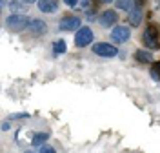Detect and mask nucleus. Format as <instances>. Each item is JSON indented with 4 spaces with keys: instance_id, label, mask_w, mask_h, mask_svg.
I'll list each match as a JSON object with an SVG mask.
<instances>
[{
    "instance_id": "obj_17",
    "label": "nucleus",
    "mask_w": 160,
    "mask_h": 153,
    "mask_svg": "<svg viewBox=\"0 0 160 153\" xmlns=\"http://www.w3.org/2000/svg\"><path fill=\"white\" fill-rule=\"evenodd\" d=\"M40 153H53V148H49V146H40Z\"/></svg>"
},
{
    "instance_id": "obj_3",
    "label": "nucleus",
    "mask_w": 160,
    "mask_h": 153,
    "mask_svg": "<svg viewBox=\"0 0 160 153\" xmlns=\"http://www.w3.org/2000/svg\"><path fill=\"white\" fill-rule=\"evenodd\" d=\"M93 53L95 55H100V57H106V59H111V57H117L118 55V49L111 44H106V42H98L93 46Z\"/></svg>"
},
{
    "instance_id": "obj_12",
    "label": "nucleus",
    "mask_w": 160,
    "mask_h": 153,
    "mask_svg": "<svg viewBox=\"0 0 160 153\" xmlns=\"http://www.w3.org/2000/svg\"><path fill=\"white\" fill-rule=\"evenodd\" d=\"M117 8L129 13L133 8H137V4H135V0H117Z\"/></svg>"
},
{
    "instance_id": "obj_18",
    "label": "nucleus",
    "mask_w": 160,
    "mask_h": 153,
    "mask_svg": "<svg viewBox=\"0 0 160 153\" xmlns=\"http://www.w3.org/2000/svg\"><path fill=\"white\" fill-rule=\"evenodd\" d=\"M64 2H66V4H68V6H69V8H75V6H77V2H78V0H64Z\"/></svg>"
},
{
    "instance_id": "obj_15",
    "label": "nucleus",
    "mask_w": 160,
    "mask_h": 153,
    "mask_svg": "<svg viewBox=\"0 0 160 153\" xmlns=\"http://www.w3.org/2000/svg\"><path fill=\"white\" fill-rule=\"evenodd\" d=\"M151 77H153L155 80H160V62H155V64L151 66Z\"/></svg>"
},
{
    "instance_id": "obj_7",
    "label": "nucleus",
    "mask_w": 160,
    "mask_h": 153,
    "mask_svg": "<svg viewBox=\"0 0 160 153\" xmlns=\"http://www.w3.org/2000/svg\"><path fill=\"white\" fill-rule=\"evenodd\" d=\"M117 20H118V15H117L113 9H108V11H104V13L100 15V24H102L104 28H111V26H115V22Z\"/></svg>"
},
{
    "instance_id": "obj_20",
    "label": "nucleus",
    "mask_w": 160,
    "mask_h": 153,
    "mask_svg": "<svg viewBox=\"0 0 160 153\" xmlns=\"http://www.w3.org/2000/svg\"><path fill=\"white\" fill-rule=\"evenodd\" d=\"M144 2H146V0H135V4H137V8H140V6H142Z\"/></svg>"
},
{
    "instance_id": "obj_19",
    "label": "nucleus",
    "mask_w": 160,
    "mask_h": 153,
    "mask_svg": "<svg viewBox=\"0 0 160 153\" xmlns=\"http://www.w3.org/2000/svg\"><path fill=\"white\" fill-rule=\"evenodd\" d=\"M24 117H28L26 113H20V115H11V119H24Z\"/></svg>"
},
{
    "instance_id": "obj_11",
    "label": "nucleus",
    "mask_w": 160,
    "mask_h": 153,
    "mask_svg": "<svg viewBox=\"0 0 160 153\" xmlns=\"http://www.w3.org/2000/svg\"><path fill=\"white\" fill-rule=\"evenodd\" d=\"M135 59H137L138 62H144V64H149V62L153 60V55H151L149 51L138 49L137 53H135Z\"/></svg>"
},
{
    "instance_id": "obj_10",
    "label": "nucleus",
    "mask_w": 160,
    "mask_h": 153,
    "mask_svg": "<svg viewBox=\"0 0 160 153\" xmlns=\"http://www.w3.org/2000/svg\"><path fill=\"white\" fill-rule=\"evenodd\" d=\"M128 22H129L131 26H138L140 22H142V11H140V8H133V9L129 11Z\"/></svg>"
},
{
    "instance_id": "obj_23",
    "label": "nucleus",
    "mask_w": 160,
    "mask_h": 153,
    "mask_svg": "<svg viewBox=\"0 0 160 153\" xmlns=\"http://www.w3.org/2000/svg\"><path fill=\"white\" fill-rule=\"evenodd\" d=\"M102 2H106V4H109V2H113V0H102Z\"/></svg>"
},
{
    "instance_id": "obj_21",
    "label": "nucleus",
    "mask_w": 160,
    "mask_h": 153,
    "mask_svg": "<svg viewBox=\"0 0 160 153\" xmlns=\"http://www.w3.org/2000/svg\"><path fill=\"white\" fill-rule=\"evenodd\" d=\"M82 6H84V8H88V6H89V0H82Z\"/></svg>"
},
{
    "instance_id": "obj_22",
    "label": "nucleus",
    "mask_w": 160,
    "mask_h": 153,
    "mask_svg": "<svg viewBox=\"0 0 160 153\" xmlns=\"http://www.w3.org/2000/svg\"><path fill=\"white\" fill-rule=\"evenodd\" d=\"M24 4H33V2H37V0H22Z\"/></svg>"
},
{
    "instance_id": "obj_9",
    "label": "nucleus",
    "mask_w": 160,
    "mask_h": 153,
    "mask_svg": "<svg viewBox=\"0 0 160 153\" xmlns=\"http://www.w3.org/2000/svg\"><path fill=\"white\" fill-rule=\"evenodd\" d=\"M38 9L42 13H55L58 9V0H38Z\"/></svg>"
},
{
    "instance_id": "obj_8",
    "label": "nucleus",
    "mask_w": 160,
    "mask_h": 153,
    "mask_svg": "<svg viewBox=\"0 0 160 153\" xmlns=\"http://www.w3.org/2000/svg\"><path fill=\"white\" fill-rule=\"evenodd\" d=\"M28 29H29L33 35H44V33L48 31V26H46V22L35 18V20H31L29 24H28Z\"/></svg>"
},
{
    "instance_id": "obj_1",
    "label": "nucleus",
    "mask_w": 160,
    "mask_h": 153,
    "mask_svg": "<svg viewBox=\"0 0 160 153\" xmlns=\"http://www.w3.org/2000/svg\"><path fill=\"white\" fill-rule=\"evenodd\" d=\"M144 44L149 48V49H158L160 48V31L157 26H148V29L144 31V37H142Z\"/></svg>"
},
{
    "instance_id": "obj_4",
    "label": "nucleus",
    "mask_w": 160,
    "mask_h": 153,
    "mask_svg": "<svg viewBox=\"0 0 160 153\" xmlns=\"http://www.w3.org/2000/svg\"><path fill=\"white\" fill-rule=\"evenodd\" d=\"M93 42V31L89 28H80L77 31V37H75V44L78 46V48H86L88 44Z\"/></svg>"
},
{
    "instance_id": "obj_2",
    "label": "nucleus",
    "mask_w": 160,
    "mask_h": 153,
    "mask_svg": "<svg viewBox=\"0 0 160 153\" xmlns=\"http://www.w3.org/2000/svg\"><path fill=\"white\" fill-rule=\"evenodd\" d=\"M6 24H8V28H9L11 31H22L28 28V18L24 17V15H18V13H13L9 18L6 20Z\"/></svg>"
},
{
    "instance_id": "obj_14",
    "label": "nucleus",
    "mask_w": 160,
    "mask_h": 153,
    "mask_svg": "<svg viewBox=\"0 0 160 153\" xmlns=\"http://www.w3.org/2000/svg\"><path fill=\"white\" fill-rule=\"evenodd\" d=\"M53 49H55V53H57V55L66 53V42H64V40H57L55 44H53Z\"/></svg>"
},
{
    "instance_id": "obj_16",
    "label": "nucleus",
    "mask_w": 160,
    "mask_h": 153,
    "mask_svg": "<svg viewBox=\"0 0 160 153\" xmlns=\"http://www.w3.org/2000/svg\"><path fill=\"white\" fill-rule=\"evenodd\" d=\"M20 2H22V0H20ZM20 2H11V4H9V9L13 11V13H17V11H24V9H26V8H24V6H22Z\"/></svg>"
},
{
    "instance_id": "obj_6",
    "label": "nucleus",
    "mask_w": 160,
    "mask_h": 153,
    "mask_svg": "<svg viewBox=\"0 0 160 153\" xmlns=\"http://www.w3.org/2000/svg\"><path fill=\"white\" fill-rule=\"evenodd\" d=\"M58 28L62 31H73V29H78L80 28V18L78 17H64L60 20Z\"/></svg>"
},
{
    "instance_id": "obj_13",
    "label": "nucleus",
    "mask_w": 160,
    "mask_h": 153,
    "mask_svg": "<svg viewBox=\"0 0 160 153\" xmlns=\"http://www.w3.org/2000/svg\"><path fill=\"white\" fill-rule=\"evenodd\" d=\"M48 137H49L48 133H37V135L33 137L31 144H33V146H42V144H44L46 140H48Z\"/></svg>"
},
{
    "instance_id": "obj_5",
    "label": "nucleus",
    "mask_w": 160,
    "mask_h": 153,
    "mask_svg": "<svg viewBox=\"0 0 160 153\" xmlns=\"http://www.w3.org/2000/svg\"><path fill=\"white\" fill-rule=\"evenodd\" d=\"M131 37L129 33V28H126V26H117L115 29L111 31V38L113 42H117V44H124V42H128Z\"/></svg>"
}]
</instances>
